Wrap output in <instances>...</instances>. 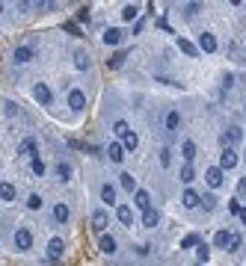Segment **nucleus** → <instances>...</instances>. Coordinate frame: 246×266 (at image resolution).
<instances>
[{
  "label": "nucleus",
  "instance_id": "f257e3e1",
  "mask_svg": "<svg viewBox=\"0 0 246 266\" xmlns=\"http://www.w3.org/2000/svg\"><path fill=\"white\" fill-rule=\"evenodd\" d=\"M12 248L21 251V254H27V251L33 248V231L27 228V225L15 228V234H12Z\"/></svg>",
  "mask_w": 246,
  "mask_h": 266
},
{
  "label": "nucleus",
  "instance_id": "f03ea898",
  "mask_svg": "<svg viewBox=\"0 0 246 266\" xmlns=\"http://www.w3.org/2000/svg\"><path fill=\"white\" fill-rule=\"evenodd\" d=\"M30 95H33V101H36L39 106H51V104H53V92H51V86H48L45 80H33Z\"/></svg>",
  "mask_w": 246,
  "mask_h": 266
},
{
  "label": "nucleus",
  "instance_id": "7ed1b4c3",
  "mask_svg": "<svg viewBox=\"0 0 246 266\" xmlns=\"http://www.w3.org/2000/svg\"><path fill=\"white\" fill-rule=\"evenodd\" d=\"M89 225H92V231H95L98 237L107 234V228H110V210H107V207H95L92 216H89Z\"/></svg>",
  "mask_w": 246,
  "mask_h": 266
},
{
  "label": "nucleus",
  "instance_id": "20e7f679",
  "mask_svg": "<svg viewBox=\"0 0 246 266\" xmlns=\"http://www.w3.org/2000/svg\"><path fill=\"white\" fill-rule=\"evenodd\" d=\"M66 104H69V109L71 112H83L89 106V98H86V92L83 89H69V95H66Z\"/></svg>",
  "mask_w": 246,
  "mask_h": 266
},
{
  "label": "nucleus",
  "instance_id": "39448f33",
  "mask_svg": "<svg viewBox=\"0 0 246 266\" xmlns=\"http://www.w3.org/2000/svg\"><path fill=\"white\" fill-rule=\"evenodd\" d=\"M33 59H36V45H18V48H12V62L15 65H27Z\"/></svg>",
  "mask_w": 246,
  "mask_h": 266
},
{
  "label": "nucleus",
  "instance_id": "423d86ee",
  "mask_svg": "<svg viewBox=\"0 0 246 266\" xmlns=\"http://www.w3.org/2000/svg\"><path fill=\"white\" fill-rule=\"evenodd\" d=\"M18 157L24 160H33V157H39V139H36V136H24V139H21V145H18V151H15Z\"/></svg>",
  "mask_w": 246,
  "mask_h": 266
},
{
  "label": "nucleus",
  "instance_id": "0eeeda50",
  "mask_svg": "<svg viewBox=\"0 0 246 266\" xmlns=\"http://www.w3.org/2000/svg\"><path fill=\"white\" fill-rule=\"evenodd\" d=\"M63 257H66V240H63V237H51V240H48V260L59 263Z\"/></svg>",
  "mask_w": 246,
  "mask_h": 266
},
{
  "label": "nucleus",
  "instance_id": "6e6552de",
  "mask_svg": "<svg viewBox=\"0 0 246 266\" xmlns=\"http://www.w3.org/2000/svg\"><path fill=\"white\" fill-rule=\"evenodd\" d=\"M98 251H101L104 257H113V254L119 251V240H116L110 231H107V234H101V237H98Z\"/></svg>",
  "mask_w": 246,
  "mask_h": 266
},
{
  "label": "nucleus",
  "instance_id": "1a4fd4ad",
  "mask_svg": "<svg viewBox=\"0 0 246 266\" xmlns=\"http://www.w3.org/2000/svg\"><path fill=\"white\" fill-rule=\"evenodd\" d=\"M125 35L128 33H125L122 27H107L104 33H101V42H104L107 48H119V45L125 42Z\"/></svg>",
  "mask_w": 246,
  "mask_h": 266
},
{
  "label": "nucleus",
  "instance_id": "9d476101",
  "mask_svg": "<svg viewBox=\"0 0 246 266\" xmlns=\"http://www.w3.org/2000/svg\"><path fill=\"white\" fill-rule=\"evenodd\" d=\"M53 175H56L59 183H69L71 177H74V166H71L69 160H56L53 163Z\"/></svg>",
  "mask_w": 246,
  "mask_h": 266
},
{
  "label": "nucleus",
  "instance_id": "9b49d317",
  "mask_svg": "<svg viewBox=\"0 0 246 266\" xmlns=\"http://www.w3.org/2000/svg\"><path fill=\"white\" fill-rule=\"evenodd\" d=\"M217 166H220L223 172H229V169H234V166H237V151H234L231 145H226V148L220 151V163H217Z\"/></svg>",
  "mask_w": 246,
  "mask_h": 266
},
{
  "label": "nucleus",
  "instance_id": "f8f14e48",
  "mask_svg": "<svg viewBox=\"0 0 246 266\" xmlns=\"http://www.w3.org/2000/svg\"><path fill=\"white\" fill-rule=\"evenodd\" d=\"M71 59H74V68L77 71H89L92 68V53L86 48H77V51L71 53Z\"/></svg>",
  "mask_w": 246,
  "mask_h": 266
},
{
  "label": "nucleus",
  "instance_id": "ddd939ff",
  "mask_svg": "<svg viewBox=\"0 0 246 266\" xmlns=\"http://www.w3.org/2000/svg\"><path fill=\"white\" fill-rule=\"evenodd\" d=\"M163 127H166V133H169V139L178 133V127H181V112L178 109H169L166 116H163Z\"/></svg>",
  "mask_w": 246,
  "mask_h": 266
},
{
  "label": "nucleus",
  "instance_id": "4468645a",
  "mask_svg": "<svg viewBox=\"0 0 246 266\" xmlns=\"http://www.w3.org/2000/svg\"><path fill=\"white\" fill-rule=\"evenodd\" d=\"M223 180H226V172H223L220 166H211V169L205 172V183H208L211 189H220V186H223Z\"/></svg>",
  "mask_w": 246,
  "mask_h": 266
},
{
  "label": "nucleus",
  "instance_id": "2eb2a0df",
  "mask_svg": "<svg viewBox=\"0 0 246 266\" xmlns=\"http://www.w3.org/2000/svg\"><path fill=\"white\" fill-rule=\"evenodd\" d=\"M18 198V186L12 180H0V204H12Z\"/></svg>",
  "mask_w": 246,
  "mask_h": 266
},
{
  "label": "nucleus",
  "instance_id": "dca6fc26",
  "mask_svg": "<svg viewBox=\"0 0 246 266\" xmlns=\"http://www.w3.org/2000/svg\"><path fill=\"white\" fill-rule=\"evenodd\" d=\"M116 219H119L125 228L131 231V225L137 222V216H134V207H131V204H119V207H116Z\"/></svg>",
  "mask_w": 246,
  "mask_h": 266
},
{
  "label": "nucleus",
  "instance_id": "f3484780",
  "mask_svg": "<svg viewBox=\"0 0 246 266\" xmlns=\"http://www.w3.org/2000/svg\"><path fill=\"white\" fill-rule=\"evenodd\" d=\"M51 216H53V222H59V225H66V222H69V219H71V210H69V204H66V201H56V204H53V207H51Z\"/></svg>",
  "mask_w": 246,
  "mask_h": 266
},
{
  "label": "nucleus",
  "instance_id": "a211bd4d",
  "mask_svg": "<svg viewBox=\"0 0 246 266\" xmlns=\"http://www.w3.org/2000/svg\"><path fill=\"white\" fill-rule=\"evenodd\" d=\"M181 204H184L187 210H196V207H202V195L196 193V189H190V186H187V189L181 193Z\"/></svg>",
  "mask_w": 246,
  "mask_h": 266
},
{
  "label": "nucleus",
  "instance_id": "6ab92c4d",
  "mask_svg": "<svg viewBox=\"0 0 246 266\" xmlns=\"http://www.w3.org/2000/svg\"><path fill=\"white\" fill-rule=\"evenodd\" d=\"M217 48H220V45H217V35H213V33H208V30H205V33H199V51L217 53Z\"/></svg>",
  "mask_w": 246,
  "mask_h": 266
},
{
  "label": "nucleus",
  "instance_id": "aec40b11",
  "mask_svg": "<svg viewBox=\"0 0 246 266\" xmlns=\"http://www.w3.org/2000/svg\"><path fill=\"white\" fill-rule=\"evenodd\" d=\"M107 160H110V163H116V166L125 163V145H122V142H110V145H107Z\"/></svg>",
  "mask_w": 246,
  "mask_h": 266
},
{
  "label": "nucleus",
  "instance_id": "412c9836",
  "mask_svg": "<svg viewBox=\"0 0 246 266\" xmlns=\"http://www.w3.org/2000/svg\"><path fill=\"white\" fill-rule=\"evenodd\" d=\"M134 207H137V210H151V193H148V189H137V193H134Z\"/></svg>",
  "mask_w": 246,
  "mask_h": 266
},
{
  "label": "nucleus",
  "instance_id": "4be33fe9",
  "mask_svg": "<svg viewBox=\"0 0 246 266\" xmlns=\"http://www.w3.org/2000/svg\"><path fill=\"white\" fill-rule=\"evenodd\" d=\"M229 243H231V231L229 228H220L213 234V248H223V251H229Z\"/></svg>",
  "mask_w": 246,
  "mask_h": 266
},
{
  "label": "nucleus",
  "instance_id": "5701e85b",
  "mask_svg": "<svg viewBox=\"0 0 246 266\" xmlns=\"http://www.w3.org/2000/svg\"><path fill=\"white\" fill-rule=\"evenodd\" d=\"M175 45H178V51H184L187 53V56H190V59H196V56H199V45H193V42H187V39H184V35H178L175 39Z\"/></svg>",
  "mask_w": 246,
  "mask_h": 266
},
{
  "label": "nucleus",
  "instance_id": "b1692460",
  "mask_svg": "<svg viewBox=\"0 0 246 266\" xmlns=\"http://www.w3.org/2000/svg\"><path fill=\"white\" fill-rule=\"evenodd\" d=\"M128 56H131V51H128V48H125V51H116L110 59H107V68H110V71H119L125 65V59H128Z\"/></svg>",
  "mask_w": 246,
  "mask_h": 266
},
{
  "label": "nucleus",
  "instance_id": "393cba45",
  "mask_svg": "<svg viewBox=\"0 0 246 266\" xmlns=\"http://www.w3.org/2000/svg\"><path fill=\"white\" fill-rule=\"evenodd\" d=\"M181 157H184V163H193V160L199 157V148H196L193 139H184V142H181Z\"/></svg>",
  "mask_w": 246,
  "mask_h": 266
},
{
  "label": "nucleus",
  "instance_id": "a878e982",
  "mask_svg": "<svg viewBox=\"0 0 246 266\" xmlns=\"http://www.w3.org/2000/svg\"><path fill=\"white\" fill-rule=\"evenodd\" d=\"M122 21L125 24L140 21V3H128V6H122Z\"/></svg>",
  "mask_w": 246,
  "mask_h": 266
},
{
  "label": "nucleus",
  "instance_id": "bb28decb",
  "mask_svg": "<svg viewBox=\"0 0 246 266\" xmlns=\"http://www.w3.org/2000/svg\"><path fill=\"white\" fill-rule=\"evenodd\" d=\"M119 186H122L125 193H137V189H140V186H137V177L131 175V172H122V175H119Z\"/></svg>",
  "mask_w": 246,
  "mask_h": 266
},
{
  "label": "nucleus",
  "instance_id": "cd10ccee",
  "mask_svg": "<svg viewBox=\"0 0 246 266\" xmlns=\"http://www.w3.org/2000/svg\"><path fill=\"white\" fill-rule=\"evenodd\" d=\"M178 180H181V183H187V186L193 183V180H196V169H193V163H184V166H181V172H178Z\"/></svg>",
  "mask_w": 246,
  "mask_h": 266
},
{
  "label": "nucleus",
  "instance_id": "c85d7f7f",
  "mask_svg": "<svg viewBox=\"0 0 246 266\" xmlns=\"http://www.w3.org/2000/svg\"><path fill=\"white\" fill-rule=\"evenodd\" d=\"M101 201H104L107 207L116 204V186L113 183H101Z\"/></svg>",
  "mask_w": 246,
  "mask_h": 266
},
{
  "label": "nucleus",
  "instance_id": "c756f323",
  "mask_svg": "<svg viewBox=\"0 0 246 266\" xmlns=\"http://www.w3.org/2000/svg\"><path fill=\"white\" fill-rule=\"evenodd\" d=\"M158 225H160V213L155 207L142 213V228H158Z\"/></svg>",
  "mask_w": 246,
  "mask_h": 266
},
{
  "label": "nucleus",
  "instance_id": "7c9ffc66",
  "mask_svg": "<svg viewBox=\"0 0 246 266\" xmlns=\"http://www.w3.org/2000/svg\"><path fill=\"white\" fill-rule=\"evenodd\" d=\"M128 130H131V124L125 122V119H116V122H113V133H116V142H122L125 136H128Z\"/></svg>",
  "mask_w": 246,
  "mask_h": 266
},
{
  "label": "nucleus",
  "instance_id": "2f4dec72",
  "mask_svg": "<svg viewBox=\"0 0 246 266\" xmlns=\"http://www.w3.org/2000/svg\"><path fill=\"white\" fill-rule=\"evenodd\" d=\"M42 207H45L42 193H30V195H27V210H42Z\"/></svg>",
  "mask_w": 246,
  "mask_h": 266
},
{
  "label": "nucleus",
  "instance_id": "473e14b6",
  "mask_svg": "<svg viewBox=\"0 0 246 266\" xmlns=\"http://www.w3.org/2000/svg\"><path fill=\"white\" fill-rule=\"evenodd\" d=\"M193 251H196V260H199V263H208V257H211V246H208V243H199Z\"/></svg>",
  "mask_w": 246,
  "mask_h": 266
},
{
  "label": "nucleus",
  "instance_id": "72a5a7b5",
  "mask_svg": "<svg viewBox=\"0 0 246 266\" xmlns=\"http://www.w3.org/2000/svg\"><path fill=\"white\" fill-rule=\"evenodd\" d=\"M158 160H160V166H163V169H169V166H172V148H169V145H163V148L158 151Z\"/></svg>",
  "mask_w": 246,
  "mask_h": 266
},
{
  "label": "nucleus",
  "instance_id": "f704fd0d",
  "mask_svg": "<svg viewBox=\"0 0 246 266\" xmlns=\"http://www.w3.org/2000/svg\"><path fill=\"white\" fill-rule=\"evenodd\" d=\"M122 145H125V151H137V145H140V136H137L134 130H128V136L122 139Z\"/></svg>",
  "mask_w": 246,
  "mask_h": 266
},
{
  "label": "nucleus",
  "instance_id": "c9c22d12",
  "mask_svg": "<svg viewBox=\"0 0 246 266\" xmlns=\"http://www.w3.org/2000/svg\"><path fill=\"white\" fill-rule=\"evenodd\" d=\"M3 116H6V119H18V116H21V109H18L15 101H6V104H3Z\"/></svg>",
  "mask_w": 246,
  "mask_h": 266
},
{
  "label": "nucleus",
  "instance_id": "e433bc0d",
  "mask_svg": "<svg viewBox=\"0 0 246 266\" xmlns=\"http://www.w3.org/2000/svg\"><path fill=\"white\" fill-rule=\"evenodd\" d=\"M199 243H202V237H199V234H187V237L181 240V248H196Z\"/></svg>",
  "mask_w": 246,
  "mask_h": 266
},
{
  "label": "nucleus",
  "instance_id": "4c0bfd02",
  "mask_svg": "<svg viewBox=\"0 0 246 266\" xmlns=\"http://www.w3.org/2000/svg\"><path fill=\"white\" fill-rule=\"evenodd\" d=\"M30 172H33L36 177L45 175V163H42V157H33V160H30Z\"/></svg>",
  "mask_w": 246,
  "mask_h": 266
},
{
  "label": "nucleus",
  "instance_id": "58836bf2",
  "mask_svg": "<svg viewBox=\"0 0 246 266\" xmlns=\"http://www.w3.org/2000/svg\"><path fill=\"white\" fill-rule=\"evenodd\" d=\"M202 210H208V213L217 210V195H211V193L202 195Z\"/></svg>",
  "mask_w": 246,
  "mask_h": 266
},
{
  "label": "nucleus",
  "instance_id": "ea45409f",
  "mask_svg": "<svg viewBox=\"0 0 246 266\" xmlns=\"http://www.w3.org/2000/svg\"><path fill=\"white\" fill-rule=\"evenodd\" d=\"M240 248H243V237H240V234H231L229 251H231V254H237V251H240Z\"/></svg>",
  "mask_w": 246,
  "mask_h": 266
},
{
  "label": "nucleus",
  "instance_id": "a19ab883",
  "mask_svg": "<svg viewBox=\"0 0 246 266\" xmlns=\"http://www.w3.org/2000/svg\"><path fill=\"white\" fill-rule=\"evenodd\" d=\"M184 9H187L184 15H187V18H193V15H199V12H202V3H187Z\"/></svg>",
  "mask_w": 246,
  "mask_h": 266
},
{
  "label": "nucleus",
  "instance_id": "79ce46f5",
  "mask_svg": "<svg viewBox=\"0 0 246 266\" xmlns=\"http://www.w3.org/2000/svg\"><path fill=\"white\" fill-rule=\"evenodd\" d=\"M234 80H237V77H234L231 71H226V74H223V89H231L234 86Z\"/></svg>",
  "mask_w": 246,
  "mask_h": 266
},
{
  "label": "nucleus",
  "instance_id": "37998d69",
  "mask_svg": "<svg viewBox=\"0 0 246 266\" xmlns=\"http://www.w3.org/2000/svg\"><path fill=\"white\" fill-rule=\"evenodd\" d=\"M148 248H151V246H145V243H142V246H137V254H140V257H145V254H148Z\"/></svg>",
  "mask_w": 246,
  "mask_h": 266
},
{
  "label": "nucleus",
  "instance_id": "c03bdc74",
  "mask_svg": "<svg viewBox=\"0 0 246 266\" xmlns=\"http://www.w3.org/2000/svg\"><path fill=\"white\" fill-rule=\"evenodd\" d=\"M237 193H240V195L246 193V177H243V180H240V183H237Z\"/></svg>",
  "mask_w": 246,
  "mask_h": 266
},
{
  "label": "nucleus",
  "instance_id": "a18cd8bd",
  "mask_svg": "<svg viewBox=\"0 0 246 266\" xmlns=\"http://www.w3.org/2000/svg\"><path fill=\"white\" fill-rule=\"evenodd\" d=\"M240 222L246 225V207H240Z\"/></svg>",
  "mask_w": 246,
  "mask_h": 266
},
{
  "label": "nucleus",
  "instance_id": "49530a36",
  "mask_svg": "<svg viewBox=\"0 0 246 266\" xmlns=\"http://www.w3.org/2000/svg\"><path fill=\"white\" fill-rule=\"evenodd\" d=\"M3 9H6V3H0V15H3Z\"/></svg>",
  "mask_w": 246,
  "mask_h": 266
},
{
  "label": "nucleus",
  "instance_id": "de8ad7c7",
  "mask_svg": "<svg viewBox=\"0 0 246 266\" xmlns=\"http://www.w3.org/2000/svg\"><path fill=\"white\" fill-rule=\"evenodd\" d=\"M243 160H246V145H243Z\"/></svg>",
  "mask_w": 246,
  "mask_h": 266
},
{
  "label": "nucleus",
  "instance_id": "09e8293b",
  "mask_svg": "<svg viewBox=\"0 0 246 266\" xmlns=\"http://www.w3.org/2000/svg\"><path fill=\"white\" fill-rule=\"evenodd\" d=\"M243 109H246V106H243Z\"/></svg>",
  "mask_w": 246,
  "mask_h": 266
}]
</instances>
